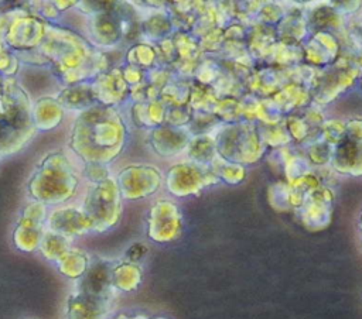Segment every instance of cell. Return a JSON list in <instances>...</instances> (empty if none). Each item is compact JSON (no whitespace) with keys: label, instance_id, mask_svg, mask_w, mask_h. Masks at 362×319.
Returning <instances> with one entry per match:
<instances>
[{"label":"cell","instance_id":"3957f363","mask_svg":"<svg viewBox=\"0 0 362 319\" xmlns=\"http://www.w3.org/2000/svg\"><path fill=\"white\" fill-rule=\"evenodd\" d=\"M113 261L98 258L90 261L89 268L85 275L78 281V289L92 295L95 298L113 301L116 296V289L112 284V270Z\"/></svg>","mask_w":362,"mask_h":319},{"label":"cell","instance_id":"52a82bcc","mask_svg":"<svg viewBox=\"0 0 362 319\" xmlns=\"http://www.w3.org/2000/svg\"><path fill=\"white\" fill-rule=\"evenodd\" d=\"M141 279V271L136 263L120 261L113 264L112 284L116 291L129 292L139 287Z\"/></svg>","mask_w":362,"mask_h":319},{"label":"cell","instance_id":"6da1fadb","mask_svg":"<svg viewBox=\"0 0 362 319\" xmlns=\"http://www.w3.org/2000/svg\"><path fill=\"white\" fill-rule=\"evenodd\" d=\"M106 179L89 183L86 193L82 196L79 203L85 215L92 222L93 231L99 233L113 227L120 216L117 193H110V189L105 188Z\"/></svg>","mask_w":362,"mask_h":319},{"label":"cell","instance_id":"8992f818","mask_svg":"<svg viewBox=\"0 0 362 319\" xmlns=\"http://www.w3.org/2000/svg\"><path fill=\"white\" fill-rule=\"evenodd\" d=\"M90 261L92 258L85 250L78 247H71L55 264L58 271L64 277L74 281H79L85 275L86 270L89 268Z\"/></svg>","mask_w":362,"mask_h":319},{"label":"cell","instance_id":"277c9868","mask_svg":"<svg viewBox=\"0 0 362 319\" xmlns=\"http://www.w3.org/2000/svg\"><path fill=\"white\" fill-rule=\"evenodd\" d=\"M113 306V301H106L88 295L78 288L66 298V319H106Z\"/></svg>","mask_w":362,"mask_h":319},{"label":"cell","instance_id":"9c48e42d","mask_svg":"<svg viewBox=\"0 0 362 319\" xmlns=\"http://www.w3.org/2000/svg\"><path fill=\"white\" fill-rule=\"evenodd\" d=\"M113 319H129V318H126V316H123V315H119V316H116V318H113Z\"/></svg>","mask_w":362,"mask_h":319},{"label":"cell","instance_id":"ba28073f","mask_svg":"<svg viewBox=\"0 0 362 319\" xmlns=\"http://www.w3.org/2000/svg\"><path fill=\"white\" fill-rule=\"evenodd\" d=\"M71 243H72V240L45 229L41 243H40V247H38V251L47 261L57 263L72 247Z\"/></svg>","mask_w":362,"mask_h":319},{"label":"cell","instance_id":"7a4b0ae2","mask_svg":"<svg viewBox=\"0 0 362 319\" xmlns=\"http://www.w3.org/2000/svg\"><path fill=\"white\" fill-rule=\"evenodd\" d=\"M45 229L69 240L93 231L92 222L79 205H59L49 210Z\"/></svg>","mask_w":362,"mask_h":319},{"label":"cell","instance_id":"5b68a950","mask_svg":"<svg viewBox=\"0 0 362 319\" xmlns=\"http://www.w3.org/2000/svg\"><path fill=\"white\" fill-rule=\"evenodd\" d=\"M44 231H45L44 223L35 222L21 215L13 230V243L16 248H18L20 251L33 253L38 250Z\"/></svg>","mask_w":362,"mask_h":319}]
</instances>
